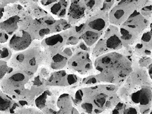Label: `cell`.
<instances>
[{"label": "cell", "mask_w": 152, "mask_h": 114, "mask_svg": "<svg viewBox=\"0 0 152 114\" xmlns=\"http://www.w3.org/2000/svg\"><path fill=\"white\" fill-rule=\"evenodd\" d=\"M127 58L114 52L98 58L94 64L98 79L115 84L124 81L132 70V60Z\"/></svg>", "instance_id": "obj_1"}, {"label": "cell", "mask_w": 152, "mask_h": 114, "mask_svg": "<svg viewBox=\"0 0 152 114\" xmlns=\"http://www.w3.org/2000/svg\"><path fill=\"white\" fill-rule=\"evenodd\" d=\"M30 76L20 71L13 70L0 81L2 92L18 101L30 100L33 95V81Z\"/></svg>", "instance_id": "obj_2"}, {"label": "cell", "mask_w": 152, "mask_h": 114, "mask_svg": "<svg viewBox=\"0 0 152 114\" xmlns=\"http://www.w3.org/2000/svg\"><path fill=\"white\" fill-rule=\"evenodd\" d=\"M32 41L30 34L23 29H20L14 34L9 43V47L16 51H20L26 49Z\"/></svg>", "instance_id": "obj_3"}, {"label": "cell", "mask_w": 152, "mask_h": 114, "mask_svg": "<svg viewBox=\"0 0 152 114\" xmlns=\"http://www.w3.org/2000/svg\"><path fill=\"white\" fill-rule=\"evenodd\" d=\"M20 18L16 15L0 23V28L7 33L11 34L16 31L19 26Z\"/></svg>", "instance_id": "obj_4"}, {"label": "cell", "mask_w": 152, "mask_h": 114, "mask_svg": "<svg viewBox=\"0 0 152 114\" xmlns=\"http://www.w3.org/2000/svg\"><path fill=\"white\" fill-rule=\"evenodd\" d=\"M14 101L7 94L0 92V112H8Z\"/></svg>", "instance_id": "obj_5"}, {"label": "cell", "mask_w": 152, "mask_h": 114, "mask_svg": "<svg viewBox=\"0 0 152 114\" xmlns=\"http://www.w3.org/2000/svg\"><path fill=\"white\" fill-rule=\"evenodd\" d=\"M122 42L120 38L116 35L109 36L106 40V45L108 49L115 50L121 47Z\"/></svg>", "instance_id": "obj_6"}, {"label": "cell", "mask_w": 152, "mask_h": 114, "mask_svg": "<svg viewBox=\"0 0 152 114\" xmlns=\"http://www.w3.org/2000/svg\"><path fill=\"white\" fill-rule=\"evenodd\" d=\"M106 23L104 20L100 18H97L90 21L88 26L96 32L100 31L104 28Z\"/></svg>", "instance_id": "obj_7"}, {"label": "cell", "mask_w": 152, "mask_h": 114, "mask_svg": "<svg viewBox=\"0 0 152 114\" xmlns=\"http://www.w3.org/2000/svg\"><path fill=\"white\" fill-rule=\"evenodd\" d=\"M99 36L97 32L88 31L84 34L83 38L88 45H91L97 41Z\"/></svg>", "instance_id": "obj_8"}, {"label": "cell", "mask_w": 152, "mask_h": 114, "mask_svg": "<svg viewBox=\"0 0 152 114\" xmlns=\"http://www.w3.org/2000/svg\"><path fill=\"white\" fill-rule=\"evenodd\" d=\"M150 90L147 89H143L140 90L138 97V103L143 105H147L150 101Z\"/></svg>", "instance_id": "obj_9"}, {"label": "cell", "mask_w": 152, "mask_h": 114, "mask_svg": "<svg viewBox=\"0 0 152 114\" xmlns=\"http://www.w3.org/2000/svg\"><path fill=\"white\" fill-rule=\"evenodd\" d=\"M108 50L106 45V41L100 39L95 47L94 53L95 55L98 56L106 53Z\"/></svg>", "instance_id": "obj_10"}, {"label": "cell", "mask_w": 152, "mask_h": 114, "mask_svg": "<svg viewBox=\"0 0 152 114\" xmlns=\"http://www.w3.org/2000/svg\"><path fill=\"white\" fill-rule=\"evenodd\" d=\"M13 71V68L8 65L6 61L0 60V81L6 75Z\"/></svg>", "instance_id": "obj_11"}, {"label": "cell", "mask_w": 152, "mask_h": 114, "mask_svg": "<svg viewBox=\"0 0 152 114\" xmlns=\"http://www.w3.org/2000/svg\"><path fill=\"white\" fill-rule=\"evenodd\" d=\"M120 32L121 34V39L126 41V42H129L135 38L133 33L127 29L121 28L120 30Z\"/></svg>", "instance_id": "obj_12"}, {"label": "cell", "mask_w": 152, "mask_h": 114, "mask_svg": "<svg viewBox=\"0 0 152 114\" xmlns=\"http://www.w3.org/2000/svg\"><path fill=\"white\" fill-rule=\"evenodd\" d=\"M46 44L49 46H53L58 43H61L63 41V38L59 34L54 35L46 38Z\"/></svg>", "instance_id": "obj_13"}, {"label": "cell", "mask_w": 152, "mask_h": 114, "mask_svg": "<svg viewBox=\"0 0 152 114\" xmlns=\"http://www.w3.org/2000/svg\"><path fill=\"white\" fill-rule=\"evenodd\" d=\"M11 51L7 47H0V60L7 61L9 60L12 56Z\"/></svg>", "instance_id": "obj_14"}, {"label": "cell", "mask_w": 152, "mask_h": 114, "mask_svg": "<svg viewBox=\"0 0 152 114\" xmlns=\"http://www.w3.org/2000/svg\"><path fill=\"white\" fill-rule=\"evenodd\" d=\"M72 10L74 15L75 17L80 16L83 13V10L78 4L75 3L73 4L72 6Z\"/></svg>", "instance_id": "obj_15"}, {"label": "cell", "mask_w": 152, "mask_h": 114, "mask_svg": "<svg viewBox=\"0 0 152 114\" xmlns=\"http://www.w3.org/2000/svg\"><path fill=\"white\" fill-rule=\"evenodd\" d=\"M152 31L151 29L150 31L144 33L142 35L141 40L142 43H145V45L147 43L151 42Z\"/></svg>", "instance_id": "obj_16"}, {"label": "cell", "mask_w": 152, "mask_h": 114, "mask_svg": "<svg viewBox=\"0 0 152 114\" xmlns=\"http://www.w3.org/2000/svg\"><path fill=\"white\" fill-rule=\"evenodd\" d=\"M125 14H126V13L124 10L119 9L116 10L114 12L113 15L115 19L119 20L123 19Z\"/></svg>", "instance_id": "obj_17"}, {"label": "cell", "mask_w": 152, "mask_h": 114, "mask_svg": "<svg viewBox=\"0 0 152 114\" xmlns=\"http://www.w3.org/2000/svg\"><path fill=\"white\" fill-rule=\"evenodd\" d=\"M152 12L151 5L147 6L142 8L141 10V13L144 16H147L150 15Z\"/></svg>", "instance_id": "obj_18"}, {"label": "cell", "mask_w": 152, "mask_h": 114, "mask_svg": "<svg viewBox=\"0 0 152 114\" xmlns=\"http://www.w3.org/2000/svg\"><path fill=\"white\" fill-rule=\"evenodd\" d=\"M61 7V4L60 3H56L54 4L51 8V11L53 13H56L60 9Z\"/></svg>", "instance_id": "obj_19"}, {"label": "cell", "mask_w": 152, "mask_h": 114, "mask_svg": "<svg viewBox=\"0 0 152 114\" xmlns=\"http://www.w3.org/2000/svg\"><path fill=\"white\" fill-rule=\"evenodd\" d=\"M88 80L86 83V84H94L100 81L98 79L97 77L95 76H92L88 78H87Z\"/></svg>", "instance_id": "obj_20"}, {"label": "cell", "mask_w": 152, "mask_h": 114, "mask_svg": "<svg viewBox=\"0 0 152 114\" xmlns=\"http://www.w3.org/2000/svg\"><path fill=\"white\" fill-rule=\"evenodd\" d=\"M64 57L62 55L57 54L55 55L53 58V60L55 62H60L62 61Z\"/></svg>", "instance_id": "obj_21"}, {"label": "cell", "mask_w": 152, "mask_h": 114, "mask_svg": "<svg viewBox=\"0 0 152 114\" xmlns=\"http://www.w3.org/2000/svg\"><path fill=\"white\" fill-rule=\"evenodd\" d=\"M123 113L129 114V113H137V111L134 108L130 107L127 109H124L123 111Z\"/></svg>", "instance_id": "obj_22"}, {"label": "cell", "mask_w": 152, "mask_h": 114, "mask_svg": "<svg viewBox=\"0 0 152 114\" xmlns=\"http://www.w3.org/2000/svg\"><path fill=\"white\" fill-rule=\"evenodd\" d=\"M74 75L70 74L67 77V81L68 83L70 84H73L76 81L77 78Z\"/></svg>", "instance_id": "obj_23"}, {"label": "cell", "mask_w": 152, "mask_h": 114, "mask_svg": "<svg viewBox=\"0 0 152 114\" xmlns=\"http://www.w3.org/2000/svg\"><path fill=\"white\" fill-rule=\"evenodd\" d=\"M50 31V30L49 28L42 29L39 30V34L40 36H42L48 34Z\"/></svg>", "instance_id": "obj_24"}, {"label": "cell", "mask_w": 152, "mask_h": 114, "mask_svg": "<svg viewBox=\"0 0 152 114\" xmlns=\"http://www.w3.org/2000/svg\"><path fill=\"white\" fill-rule=\"evenodd\" d=\"M83 93L81 90H80L77 92L75 95V97L76 98L82 100V98Z\"/></svg>", "instance_id": "obj_25"}, {"label": "cell", "mask_w": 152, "mask_h": 114, "mask_svg": "<svg viewBox=\"0 0 152 114\" xmlns=\"http://www.w3.org/2000/svg\"><path fill=\"white\" fill-rule=\"evenodd\" d=\"M95 3V1L94 0H90L86 4V5L88 7L90 8L92 7Z\"/></svg>", "instance_id": "obj_26"}, {"label": "cell", "mask_w": 152, "mask_h": 114, "mask_svg": "<svg viewBox=\"0 0 152 114\" xmlns=\"http://www.w3.org/2000/svg\"><path fill=\"white\" fill-rule=\"evenodd\" d=\"M80 47L82 49L84 50H88L87 47L83 43L81 44L80 45Z\"/></svg>", "instance_id": "obj_27"}, {"label": "cell", "mask_w": 152, "mask_h": 114, "mask_svg": "<svg viewBox=\"0 0 152 114\" xmlns=\"http://www.w3.org/2000/svg\"><path fill=\"white\" fill-rule=\"evenodd\" d=\"M4 12V8L3 7H0V19L2 17Z\"/></svg>", "instance_id": "obj_28"}, {"label": "cell", "mask_w": 152, "mask_h": 114, "mask_svg": "<svg viewBox=\"0 0 152 114\" xmlns=\"http://www.w3.org/2000/svg\"><path fill=\"white\" fill-rule=\"evenodd\" d=\"M45 22L46 23L49 25H52L55 22V21H53L48 20H45Z\"/></svg>", "instance_id": "obj_29"}, {"label": "cell", "mask_w": 152, "mask_h": 114, "mask_svg": "<svg viewBox=\"0 0 152 114\" xmlns=\"http://www.w3.org/2000/svg\"><path fill=\"white\" fill-rule=\"evenodd\" d=\"M149 70H148V72L149 73L150 75V76L151 77V75H152V64H151L148 67Z\"/></svg>", "instance_id": "obj_30"}, {"label": "cell", "mask_w": 152, "mask_h": 114, "mask_svg": "<svg viewBox=\"0 0 152 114\" xmlns=\"http://www.w3.org/2000/svg\"><path fill=\"white\" fill-rule=\"evenodd\" d=\"M66 12V10L65 9H62L61 11V12L60 13L59 15L60 16H62L64 15L65 14Z\"/></svg>", "instance_id": "obj_31"}, {"label": "cell", "mask_w": 152, "mask_h": 114, "mask_svg": "<svg viewBox=\"0 0 152 114\" xmlns=\"http://www.w3.org/2000/svg\"><path fill=\"white\" fill-rule=\"evenodd\" d=\"M70 26L69 25L67 24L66 25V26L64 27L65 28L67 29V28H68Z\"/></svg>", "instance_id": "obj_32"}, {"label": "cell", "mask_w": 152, "mask_h": 114, "mask_svg": "<svg viewBox=\"0 0 152 114\" xmlns=\"http://www.w3.org/2000/svg\"><path fill=\"white\" fill-rule=\"evenodd\" d=\"M2 30L0 28V32L2 31Z\"/></svg>", "instance_id": "obj_33"}, {"label": "cell", "mask_w": 152, "mask_h": 114, "mask_svg": "<svg viewBox=\"0 0 152 114\" xmlns=\"http://www.w3.org/2000/svg\"></svg>", "instance_id": "obj_34"}]
</instances>
